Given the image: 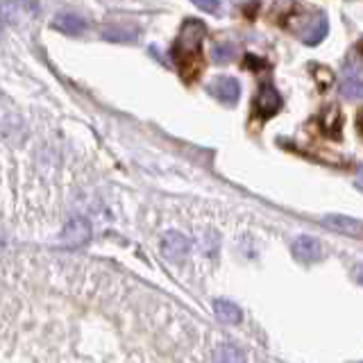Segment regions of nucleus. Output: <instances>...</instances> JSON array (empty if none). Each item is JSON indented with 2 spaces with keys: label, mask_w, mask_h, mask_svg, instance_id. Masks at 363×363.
<instances>
[{
  "label": "nucleus",
  "mask_w": 363,
  "mask_h": 363,
  "mask_svg": "<svg viewBox=\"0 0 363 363\" xmlns=\"http://www.w3.org/2000/svg\"><path fill=\"white\" fill-rule=\"evenodd\" d=\"M204 28L202 21L189 18L184 26H182L179 37L173 45V60L175 66L179 68V75L186 79V82H193L200 71H202V41H204Z\"/></svg>",
  "instance_id": "f257e3e1"
},
{
  "label": "nucleus",
  "mask_w": 363,
  "mask_h": 363,
  "mask_svg": "<svg viewBox=\"0 0 363 363\" xmlns=\"http://www.w3.org/2000/svg\"><path fill=\"white\" fill-rule=\"evenodd\" d=\"M284 26H286L295 34V37H298L306 45L320 43L327 37V30H329L327 16L323 14V11L304 7V5H298L291 11V14H286V18H284Z\"/></svg>",
  "instance_id": "f03ea898"
},
{
  "label": "nucleus",
  "mask_w": 363,
  "mask_h": 363,
  "mask_svg": "<svg viewBox=\"0 0 363 363\" xmlns=\"http://www.w3.org/2000/svg\"><path fill=\"white\" fill-rule=\"evenodd\" d=\"M255 109L261 118H270L281 109V96L272 84H261L259 94L255 98Z\"/></svg>",
  "instance_id": "7ed1b4c3"
},
{
  "label": "nucleus",
  "mask_w": 363,
  "mask_h": 363,
  "mask_svg": "<svg viewBox=\"0 0 363 363\" xmlns=\"http://www.w3.org/2000/svg\"><path fill=\"white\" fill-rule=\"evenodd\" d=\"M89 238H91V225H89L86 218H82V216L68 220V225L64 227V232H62V243L71 245V247L86 243Z\"/></svg>",
  "instance_id": "20e7f679"
},
{
  "label": "nucleus",
  "mask_w": 363,
  "mask_h": 363,
  "mask_svg": "<svg viewBox=\"0 0 363 363\" xmlns=\"http://www.w3.org/2000/svg\"><path fill=\"white\" fill-rule=\"evenodd\" d=\"M323 225L329 227V230L340 232V234H347V236H359L363 238V220L357 218H350V216L343 213H332V216H325Z\"/></svg>",
  "instance_id": "39448f33"
},
{
  "label": "nucleus",
  "mask_w": 363,
  "mask_h": 363,
  "mask_svg": "<svg viewBox=\"0 0 363 363\" xmlns=\"http://www.w3.org/2000/svg\"><path fill=\"white\" fill-rule=\"evenodd\" d=\"M34 9H37L34 0H5L0 5V23L7 26V23H14L23 16H30Z\"/></svg>",
  "instance_id": "423d86ee"
},
{
  "label": "nucleus",
  "mask_w": 363,
  "mask_h": 363,
  "mask_svg": "<svg viewBox=\"0 0 363 363\" xmlns=\"http://www.w3.org/2000/svg\"><path fill=\"white\" fill-rule=\"evenodd\" d=\"M191 250V241L179 232H168L162 238V252L166 259L170 261H179L182 257H186V252Z\"/></svg>",
  "instance_id": "0eeeda50"
},
{
  "label": "nucleus",
  "mask_w": 363,
  "mask_h": 363,
  "mask_svg": "<svg viewBox=\"0 0 363 363\" xmlns=\"http://www.w3.org/2000/svg\"><path fill=\"white\" fill-rule=\"evenodd\" d=\"M293 255L300 261H318L323 257V243L313 236H298L293 243Z\"/></svg>",
  "instance_id": "6e6552de"
},
{
  "label": "nucleus",
  "mask_w": 363,
  "mask_h": 363,
  "mask_svg": "<svg viewBox=\"0 0 363 363\" xmlns=\"http://www.w3.org/2000/svg\"><path fill=\"white\" fill-rule=\"evenodd\" d=\"M209 89L216 98L227 102V105H234L238 96H241V84H238L234 77H216L209 84Z\"/></svg>",
  "instance_id": "1a4fd4ad"
},
{
  "label": "nucleus",
  "mask_w": 363,
  "mask_h": 363,
  "mask_svg": "<svg viewBox=\"0 0 363 363\" xmlns=\"http://www.w3.org/2000/svg\"><path fill=\"white\" fill-rule=\"evenodd\" d=\"M340 123H343V118H340V109L336 105H329L323 109L320 113V128L327 136H334V139H338L340 136Z\"/></svg>",
  "instance_id": "9d476101"
},
{
  "label": "nucleus",
  "mask_w": 363,
  "mask_h": 363,
  "mask_svg": "<svg viewBox=\"0 0 363 363\" xmlns=\"http://www.w3.org/2000/svg\"><path fill=\"white\" fill-rule=\"evenodd\" d=\"M213 311H216V318H218L223 325L241 323V309H238V306L230 300H216Z\"/></svg>",
  "instance_id": "9b49d317"
},
{
  "label": "nucleus",
  "mask_w": 363,
  "mask_h": 363,
  "mask_svg": "<svg viewBox=\"0 0 363 363\" xmlns=\"http://www.w3.org/2000/svg\"><path fill=\"white\" fill-rule=\"evenodd\" d=\"M213 363H245V352L232 343H223L213 352Z\"/></svg>",
  "instance_id": "f8f14e48"
},
{
  "label": "nucleus",
  "mask_w": 363,
  "mask_h": 363,
  "mask_svg": "<svg viewBox=\"0 0 363 363\" xmlns=\"http://www.w3.org/2000/svg\"><path fill=\"white\" fill-rule=\"evenodd\" d=\"M52 28L62 30L66 34H79L84 30V21L79 18L77 14H62L52 21Z\"/></svg>",
  "instance_id": "ddd939ff"
},
{
  "label": "nucleus",
  "mask_w": 363,
  "mask_h": 363,
  "mask_svg": "<svg viewBox=\"0 0 363 363\" xmlns=\"http://www.w3.org/2000/svg\"><path fill=\"white\" fill-rule=\"evenodd\" d=\"M340 96L347 100H363V79L345 77L343 82H340Z\"/></svg>",
  "instance_id": "4468645a"
},
{
  "label": "nucleus",
  "mask_w": 363,
  "mask_h": 363,
  "mask_svg": "<svg viewBox=\"0 0 363 363\" xmlns=\"http://www.w3.org/2000/svg\"><path fill=\"white\" fill-rule=\"evenodd\" d=\"M236 57V45L234 43H218L213 45V62L216 64H230Z\"/></svg>",
  "instance_id": "2eb2a0df"
},
{
  "label": "nucleus",
  "mask_w": 363,
  "mask_h": 363,
  "mask_svg": "<svg viewBox=\"0 0 363 363\" xmlns=\"http://www.w3.org/2000/svg\"><path fill=\"white\" fill-rule=\"evenodd\" d=\"M313 77H315V82L320 89L332 86V82H334V73L325 66H313Z\"/></svg>",
  "instance_id": "dca6fc26"
},
{
  "label": "nucleus",
  "mask_w": 363,
  "mask_h": 363,
  "mask_svg": "<svg viewBox=\"0 0 363 363\" xmlns=\"http://www.w3.org/2000/svg\"><path fill=\"white\" fill-rule=\"evenodd\" d=\"M193 5H198L207 14H218L220 11V0H191Z\"/></svg>",
  "instance_id": "f3484780"
},
{
  "label": "nucleus",
  "mask_w": 363,
  "mask_h": 363,
  "mask_svg": "<svg viewBox=\"0 0 363 363\" xmlns=\"http://www.w3.org/2000/svg\"><path fill=\"white\" fill-rule=\"evenodd\" d=\"M354 184H357V189L363 191V164H359V168H357V179H354Z\"/></svg>",
  "instance_id": "a211bd4d"
},
{
  "label": "nucleus",
  "mask_w": 363,
  "mask_h": 363,
  "mask_svg": "<svg viewBox=\"0 0 363 363\" xmlns=\"http://www.w3.org/2000/svg\"><path fill=\"white\" fill-rule=\"evenodd\" d=\"M357 132H359V136L363 139V109L359 111V116H357Z\"/></svg>",
  "instance_id": "6ab92c4d"
},
{
  "label": "nucleus",
  "mask_w": 363,
  "mask_h": 363,
  "mask_svg": "<svg viewBox=\"0 0 363 363\" xmlns=\"http://www.w3.org/2000/svg\"><path fill=\"white\" fill-rule=\"evenodd\" d=\"M354 272H357V279H359V281H361V284H363V264H359V266H357V270H354Z\"/></svg>",
  "instance_id": "aec40b11"
},
{
  "label": "nucleus",
  "mask_w": 363,
  "mask_h": 363,
  "mask_svg": "<svg viewBox=\"0 0 363 363\" xmlns=\"http://www.w3.org/2000/svg\"><path fill=\"white\" fill-rule=\"evenodd\" d=\"M359 48H361V52H363V41H361V43H359Z\"/></svg>",
  "instance_id": "412c9836"
}]
</instances>
